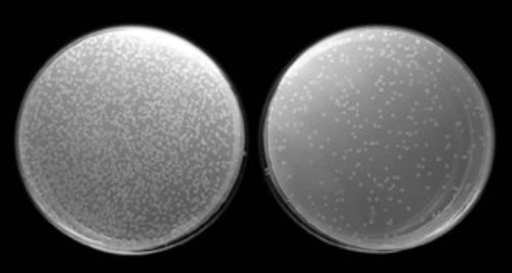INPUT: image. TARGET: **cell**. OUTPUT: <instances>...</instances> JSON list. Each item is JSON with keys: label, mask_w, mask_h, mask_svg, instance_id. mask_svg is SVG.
<instances>
[{"label": "cell", "mask_w": 512, "mask_h": 273, "mask_svg": "<svg viewBox=\"0 0 512 273\" xmlns=\"http://www.w3.org/2000/svg\"><path fill=\"white\" fill-rule=\"evenodd\" d=\"M22 184L59 232L111 255L165 252L232 201L247 156L229 75L185 36L126 24L67 44L19 108Z\"/></svg>", "instance_id": "2"}, {"label": "cell", "mask_w": 512, "mask_h": 273, "mask_svg": "<svg viewBox=\"0 0 512 273\" xmlns=\"http://www.w3.org/2000/svg\"><path fill=\"white\" fill-rule=\"evenodd\" d=\"M261 159L289 215L351 252L418 249L455 229L495 159L488 95L446 45L393 25L325 36L270 92Z\"/></svg>", "instance_id": "1"}]
</instances>
